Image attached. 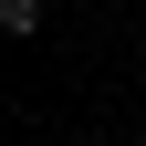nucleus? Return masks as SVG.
I'll return each mask as SVG.
<instances>
[{
  "label": "nucleus",
  "instance_id": "1",
  "mask_svg": "<svg viewBox=\"0 0 146 146\" xmlns=\"http://www.w3.org/2000/svg\"><path fill=\"white\" fill-rule=\"evenodd\" d=\"M0 31H11V42H31V31H42V0H0Z\"/></svg>",
  "mask_w": 146,
  "mask_h": 146
}]
</instances>
